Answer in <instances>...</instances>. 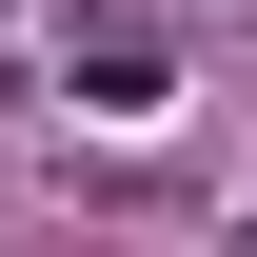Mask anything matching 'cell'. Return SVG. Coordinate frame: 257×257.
Segmentation results:
<instances>
[{"label": "cell", "mask_w": 257, "mask_h": 257, "mask_svg": "<svg viewBox=\"0 0 257 257\" xmlns=\"http://www.w3.org/2000/svg\"><path fill=\"white\" fill-rule=\"evenodd\" d=\"M79 99H99V119H159L178 79H159V40H99V60H79Z\"/></svg>", "instance_id": "cell-1"}]
</instances>
